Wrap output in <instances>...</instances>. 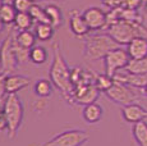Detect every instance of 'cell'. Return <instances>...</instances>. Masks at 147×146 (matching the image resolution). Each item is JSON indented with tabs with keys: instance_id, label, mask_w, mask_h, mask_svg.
I'll list each match as a JSON object with an SVG mask.
<instances>
[{
	"instance_id": "5bb4252c",
	"label": "cell",
	"mask_w": 147,
	"mask_h": 146,
	"mask_svg": "<svg viewBox=\"0 0 147 146\" xmlns=\"http://www.w3.org/2000/svg\"><path fill=\"white\" fill-rule=\"evenodd\" d=\"M31 83V80L26 76L10 73L7 77V94H17L18 91L26 89Z\"/></svg>"
},
{
	"instance_id": "ac0fdd59",
	"label": "cell",
	"mask_w": 147,
	"mask_h": 146,
	"mask_svg": "<svg viewBox=\"0 0 147 146\" xmlns=\"http://www.w3.org/2000/svg\"><path fill=\"white\" fill-rule=\"evenodd\" d=\"M132 135L138 146H147V123L145 120L134 123L132 128Z\"/></svg>"
},
{
	"instance_id": "8d00e7d4",
	"label": "cell",
	"mask_w": 147,
	"mask_h": 146,
	"mask_svg": "<svg viewBox=\"0 0 147 146\" xmlns=\"http://www.w3.org/2000/svg\"><path fill=\"white\" fill-rule=\"evenodd\" d=\"M33 3H41V1H49V0H32Z\"/></svg>"
},
{
	"instance_id": "2e32d148",
	"label": "cell",
	"mask_w": 147,
	"mask_h": 146,
	"mask_svg": "<svg viewBox=\"0 0 147 146\" xmlns=\"http://www.w3.org/2000/svg\"><path fill=\"white\" fill-rule=\"evenodd\" d=\"M33 92L37 97H44V99H47L53 95L54 92V85L51 81L49 80H38L36 81L35 86H33Z\"/></svg>"
},
{
	"instance_id": "277c9868",
	"label": "cell",
	"mask_w": 147,
	"mask_h": 146,
	"mask_svg": "<svg viewBox=\"0 0 147 146\" xmlns=\"http://www.w3.org/2000/svg\"><path fill=\"white\" fill-rule=\"evenodd\" d=\"M1 109L5 116V119H7L8 137L13 140L17 136L19 127H21L22 122H23V116H24L23 104H22L21 99L18 97L17 94H9L5 97Z\"/></svg>"
},
{
	"instance_id": "1f68e13d",
	"label": "cell",
	"mask_w": 147,
	"mask_h": 146,
	"mask_svg": "<svg viewBox=\"0 0 147 146\" xmlns=\"http://www.w3.org/2000/svg\"><path fill=\"white\" fill-rule=\"evenodd\" d=\"M102 5H105L109 9H114V8H119L121 5V0H101Z\"/></svg>"
},
{
	"instance_id": "7402d4cb",
	"label": "cell",
	"mask_w": 147,
	"mask_h": 146,
	"mask_svg": "<svg viewBox=\"0 0 147 146\" xmlns=\"http://www.w3.org/2000/svg\"><path fill=\"white\" fill-rule=\"evenodd\" d=\"M33 23H35V21H33V18L31 17L30 13H17L13 26L18 31H26L30 30L33 26Z\"/></svg>"
},
{
	"instance_id": "d4e9b609",
	"label": "cell",
	"mask_w": 147,
	"mask_h": 146,
	"mask_svg": "<svg viewBox=\"0 0 147 146\" xmlns=\"http://www.w3.org/2000/svg\"><path fill=\"white\" fill-rule=\"evenodd\" d=\"M94 83L101 92H105L113 86V83H114V77H110V76H107L106 73L105 74H98V73H95Z\"/></svg>"
},
{
	"instance_id": "60d3db41",
	"label": "cell",
	"mask_w": 147,
	"mask_h": 146,
	"mask_svg": "<svg viewBox=\"0 0 147 146\" xmlns=\"http://www.w3.org/2000/svg\"><path fill=\"white\" fill-rule=\"evenodd\" d=\"M59 1H61V0H59Z\"/></svg>"
},
{
	"instance_id": "8992f818",
	"label": "cell",
	"mask_w": 147,
	"mask_h": 146,
	"mask_svg": "<svg viewBox=\"0 0 147 146\" xmlns=\"http://www.w3.org/2000/svg\"><path fill=\"white\" fill-rule=\"evenodd\" d=\"M105 95L109 100L119 104L121 106L136 103L138 100V94L134 87L127 85V83L117 82V81H114L111 87L105 91Z\"/></svg>"
},
{
	"instance_id": "484cf974",
	"label": "cell",
	"mask_w": 147,
	"mask_h": 146,
	"mask_svg": "<svg viewBox=\"0 0 147 146\" xmlns=\"http://www.w3.org/2000/svg\"><path fill=\"white\" fill-rule=\"evenodd\" d=\"M13 50H14V54H16L17 60H18V64H24L30 60V50L31 49L21 46V45L16 41L14 35H13Z\"/></svg>"
},
{
	"instance_id": "ba28073f",
	"label": "cell",
	"mask_w": 147,
	"mask_h": 146,
	"mask_svg": "<svg viewBox=\"0 0 147 146\" xmlns=\"http://www.w3.org/2000/svg\"><path fill=\"white\" fill-rule=\"evenodd\" d=\"M129 57L128 51L121 47H117L113 49L109 54L104 58V64H105V73L110 77H114V74L118 71H121L127 67L128 64Z\"/></svg>"
},
{
	"instance_id": "7a4b0ae2",
	"label": "cell",
	"mask_w": 147,
	"mask_h": 146,
	"mask_svg": "<svg viewBox=\"0 0 147 146\" xmlns=\"http://www.w3.org/2000/svg\"><path fill=\"white\" fill-rule=\"evenodd\" d=\"M107 35L111 36L114 41L119 45H128L136 37H147V28L141 22L125 21L120 19L119 22L111 24L105 30Z\"/></svg>"
},
{
	"instance_id": "6da1fadb",
	"label": "cell",
	"mask_w": 147,
	"mask_h": 146,
	"mask_svg": "<svg viewBox=\"0 0 147 146\" xmlns=\"http://www.w3.org/2000/svg\"><path fill=\"white\" fill-rule=\"evenodd\" d=\"M60 45V41H56L53 45V62L49 76L54 87L61 92L64 99L72 103L73 90H74V86L70 80V69L72 68L68 67L65 59L63 57V53H61Z\"/></svg>"
},
{
	"instance_id": "4316f807",
	"label": "cell",
	"mask_w": 147,
	"mask_h": 146,
	"mask_svg": "<svg viewBox=\"0 0 147 146\" xmlns=\"http://www.w3.org/2000/svg\"><path fill=\"white\" fill-rule=\"evenodd\" d=\"M28 13L31 14V17L33 18V21H35L36 23H50L46 12H45V8H41L40 5H37L36 3L32 5V8L30 9Z\"/></svg>"
},
{
	"instance_id": "e0dca14e",
	"label": "cell",
	"mask_w": 147,
	"mask_h": 146,
	"mask_svg": "<svg viewBox=\"0 0 147 146\" xmlns=\"http://www.w3.org/2000/svg\"><path fill=\"white\" fill-rule=\"evenodd\" d=\"M124 71L131 74H147V57L140 59H129Z\"/></svg>"
},
{
	"instance_id": "d6a6232c",
	"label": "cell",
	"mask_w": 147,
	"mask_h": 146,
	"mask_svg": "<svg viewBox=\"0 0 147 146\" xmlns=\"http://www.w3.org/2000/svg\"><path fill=\"white\" fill-rule=\"evenodd\" d=\"M8 124H7V119H5V116L3 113V109H0V132L7 130Z\"/></svg>"
},
{
	"instance_id": "cb8c5ba5",
	"label": "cell",
	"mask_w": 147,
	"mask_h": 146,
	"mask_svg": "<svg viewBox=\"0 0 147 146\" xmlns=\"http://www.w3.org/2000/svg\"><path fill=\"white\" fill-rule=\"evenodd\" d=\"M47 60V51L45 47L42 46H33L30 50V62H32L36 66H41V64L46 63Z\"/></svg>"
},
{
	"instance_id": "83f0119b",
	"label": "cell",
	"mask_w": 147,
	"mask_h": 146,
	"mask_svg": "<svg viewBox=\"0 0 147 146\" xmlns=\"http://www.w3.org/2000/svg\"><path fill=\"white\" fill-rule=\"evenodd\" d=\"M120 17H121V19H125V21L141 22V23H142V17L140 16L138 10H136V9H125V8H121Z\"/></svg>"
},
{
	"instance_id": "ffe728a7",
	"label": "cell",
	"mask_w": 147,
	"mask_h": 146,
	"mask_svg": "<svg viewBox=\"0 0 147 146\" xmlns=\"http://www.w3.org/2000/svg\"><path fill=\"white\" fill-rule=\"evenodd\" d=\"M14 39L21 46L27 47V49H32L36 44V35L32 33L30 30L26 31H18L17 33H14Z\"/></svg>"
},
{
	"instance_id": "d590c367",
	"label": "cell",
	"mask_w": 147,
	"mask_h": 146,
	"mask_svg": "<svg viewBox=\"0 0 147 146\" xmlns=\"http://www.w3.org/2000/svg\"><path fill=\"white\" fill-rule=\"evenodd\" d=\"M141 91H142V94L145 95V96H147V85L145 86V87H143L142 90H141Z\"/></svg>"
},
{
	"instance_id": "52a82bcc",
	"label": "cell",
	"mask_w": 147,
	"mask_h": 146,
	"mask_svg": "<svg viewBox=\"0 0 147 146\" xmlns=\"http://www.w3.org/2000/svg\"><path fill=\"white\" fill-rule=\"evenodd\" d=\"M13 35L14 28H10L4 39L1 49H0V69H1L0 72H5L8 74L14 73L17 66H18V60H17L13 50Z\"/></svg>"
},
{
	"instance_id": "f35d334b",
	"label": "cell",
	"mask_w": 147,
	"mask_h": 146,
	"mask_svg": "<svg viewBox=\"0 0 147 146\" xmlns=\"http://www.w3.org/2000/svg\"><path fill=\"white\" fill-rule=\"evenodd\" d=\"M3 3H5V0H0V5H1Z\"/></svg>"
},
{
	"instance_id": "ab89813d",
	"label": "cell",
	"mask_w": 147,
	"mask_h": 146,
	"mask_svg": "<svg viewBox=\"0 0 147 146\" xmlns=\"http://www.w3.org/2000/svg\"><path fill=\"white\" fill-rule=\"evenodd\" d=\"M5 1H8V3H12V0H5Z\"/></svg>"
},
{
	"instance_id": "4fadbf2b",
	"label": "cell",
	"mask_w": 147,
	"mask_h": 146,
	"mask_svg": "<svg viewBox=\"0 0 147 146\" xmlns=\"http://www.w3.org/2000/svg\"><path fill=\"white\" fill-rule=\"evenodd\" d=\"M131 59H140L147 57V37H136L127 45Z\"/></svg>"
},
{
	"instance_id": "3957f363",
	"label": "cell",
	"mask_w": 147,
	"mask_h": 146,
	"mask_svg": "<svg viewBox=\"0 0 147 146\" xmlns=\"http://www.w3.org/2000/svg\"><path fill=\"white\" fill-rule=\"evenodd\" d=\"M117 47H119V44L113 40L111 36L107 33L87 36L84 40L83 57L87 60H100Z\"/></svg>"
},
{
	"instance_id": "9c48e42d",
	"label": "cell",
	"mask_w": 147,
	"mask_h": 146,
	"mask_svg": "<svg viewBox=\"0 0 147 146\" xmlns=\"http://www.w3.org/2000/svg\"><path fill=\"white\" fill-rule=\"evenodd\" d=\"M100 90L95 86V83L83 85L74 87L72 96V104H80V105H88L91 103H96L100 96Z\"/></svg>"
},
{
	"instance_id": "44dd1931",
	"label": "cell",
	"mask_w": 147,
	"mask_h": 146,
	"mask_svg": "<svg viewBox=\"0 0 147 146\" xmlns=\"http://www.w3.org/2000/svg\"><path fill=\"white\" fill-rule=\"evenodd\" d=\"M45 12L47 14L50 24L54 28H58V27L61 26V23H63V13H61L60 8L56 7V5H47L45 8Z\"/></svg>"
},
{
	"instance_id": "5b68a950",
	"label": "cell",
	"mask_w": 147,
	"mask_h": 146,
	"mask_svg": "<svg viewBox=\"0 0 147 146\" xmlns=\"http://www.w3.org/2000/svg\"><path fill=\"white\" fill-rule=\"evenodd\" d=\"M90 140V135L82 130H68L54 136L42 146H83Z\"/></svg>"
},
{
	"instance_id": "f1b7e54d",
	"label": "cell",
	"mask_w": 147,
	"mask_h": 146,
	"mask_svg": "<svg viewBox=\"0 0 147 146\" xmlns=\"http://www.w3.org/2000/svg\"><path fill=\"white\" fill-rule=\"evenodd\" d=\"M12 4L18 13H28L35 3L32 0H12Z\"/></svg>"
},
{
	"instance_id": "603a6c76",
	"label": "cell",
	"mask_w": 147,
	"mask_h": 146,
	"mask_svg": "<svg viewBox=\"0 0 147 146\" xmlns=\"http://www.w3.org/2000/svg\"><path fill=\"white\" fill-rule=\"evenodd\" d=\"M54 27L50 23H37L35 28L36 39L40 41H49L54 35Z\"/></svg>"
},
{
	"instance_id": "9a60e30c",
	"label": "cell",
	"mask_w": 147,
	"mask_h": 146,
	"mask_svg": "<svg viewBox=\"0 0 147 146\" xmlns=\"http://www.w3.org/2000/svg\"><path fill=\"white\" fill-rule=\"evenodd\" d=\"M102 116H104L102 106L98 105L97 103H91L88 105L83 106L82 117H83L84 122L88 123V124H95V123L100 122Z\"/></svg>"
},
{
	"instance_id": "d6986e66",
	"label": "cell",
	"mask_w": 147,
	"mask_h": 146,
	"mask_svg": "<svg viewBox=\"0 0 147 146\" xmlns=\"http://www.w3.org/2000/svg\"><path fill=\"white\" fill-rule=\"evenodd\" d=\"M17 13L18 12H17L16 8L13 7L12 3L5 1L0 5V19L3 21L4 24H8V26L13 24L14 21H16Z\"/></svg>"
},
{
	"instance_id": "30bf717a",
	"label": "cell",
	"mask_w": 147,
	"mask_h": 146,
	"mask_svg": "<svg viewBox=\"0 0 147 146\" xmlns=\"http://www.w3.org/2000/svg\"><path fill=\"white\" fill-rule=\"evenodd\" d=\"M83 18L86 21V23L88 24L90 30H105L106 26V13L104 12L101 8L97 7H90L84 10Z\"/></svg>"
},
{
	"instance_id": "f546056e",
	"label": "cell",
	"mask_w": 147,
	"mask_h": 146,
	"mask_svg": "<svg viewBox=\"0 0 147 146\" xmlns=\"http://www.w3.org/2000/svg\"><path fill=\"white\" fill-rule=\"evenodd\" d=\"M143 0H121V8H125V9H136L138 10L142 5Z\"/></svg>"
},
{
	"instance_id": "836d02e7",
	"label": "cell",
	"mask_w": 147,
	"mask_h": 146,
	"mask_svg": "<svg viewBox=\"0 0 147 146\" xmlns=\"http://www.w3.org/2000/svg\"><path fill=\"white\" fill-rule=\"evenodd\" d=\"M4 39H5V36H3L1 33H0V49H1V45L4 43Z\"/></svg>"
},
{
	"instance_id": "8fae6325",
	"label": "cell",
	"mask_w": 147,
	"mask_h": 146,
	"mask_svg": "<svg viewBox=\"0 0 147 146\" xmlns=\"http://www.w3.org/2000/svg\"><path fill=\"white\" fill-rule=\"evenodd\" d=\"M121 116H123L124 120L128 123H137L141 120H145L147 118V109L143 108L140 104H128L121 108Z\"/></svg>"
},
{
	"instance_id": "7c38bea8",
	"label": "cell",
	"mask_w": 147,
	"mask_h": 146,
	"mask_svg": "<svg viewBox=\"0 0 147 146\" xmlns=\"http://www.w3.org/2000/svg\"><path fill=\"white\" fill-rule=\"evenodd\" d=\"M69 28L72 31V33L77 37H83V36H87L90 30L88 24L86 23L83 18V14L80 13L78 10L73 9L72 12L69 13Z\"/></svg>"
},
{
	"instance_id": "e575fe53",
	"label": "cell",
	"mask_w": 147,
	"mask_h": 146,
	"mask_svg": "<svg viewBox=\"0 0 147 146\" xmlns=\"http://www.w3.org/2000/svg\"><path fill=\"white\" fill-rule=\"evenodd\" d=\"M4 26H5V24L3 23V21L0 19V33H1V32H3V30H4Z\"/></svg>"
},
{
	"instance_id": "4dcf8cb0",
	"label": "cell",
	"mask_w": 147,
	"mask_h": 146,
	"mask_svg": "<svg viewBox=\"0 0 147 146\" xmlns=\"http://www.w3.org/2000/svg\"><path fill=\"white\" fill-rule=\"evenodd\" d=\"M7 77L8 73L5 72H0V101L5 97L7 94Z\"/></svg>"
},
{
	"instance_id": "74e56055",
	"label": "cell",
	"mask_w": 147,
	"mask_h": 146,
	"mask_svg": "<svg viewBox=\"0 0 147 146\" xmlns=\"http://www.w3.org/2000/svg\"><path fill=\"white\" fill-rule=\"evenodd\" d=\"M145 10L147 12V1H146V4H145Z\"/></svg>"
}]
</instances>
